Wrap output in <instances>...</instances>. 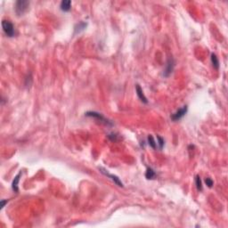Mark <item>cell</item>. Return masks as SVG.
Instances as JSON below:
<instances>
[{
	"instance_id": "cell-13",
	"label": "cell",
	"mask_w": 228,
	"mask_h": 228,
	"mask_svg": "<svg viewBox=\"0 0 228 228\" xmlns=\"http://www.w3.org/2000/svg\"><path fill=\"white\" fill-rule=\"evenodd\" d=\"M147 140H148V145H150L152 148H153V149H156V147H157V142H155V140H154L153 136L150 135V136H148Z\"/></svg>"
},
{
	"instance_id": "cell-6",
	"label": "cell",
	"mask_w": 228,
	"mask_h": 228,
	"mask_svg": "<svg viewBox=\"0 0 228 228\" xmlns=\"http://www.w3.org/2000/svg\"><path fill=\"white\" fill-rule=\"evenodd\" d=\"M174 67H175L174 60L172 58H169L166 64V68L164 70V73H163L164 77H168L171 73H172L174 70Z\"/></svg>"
},
{
	"instance_id": "cell-12",
	"label": "cell",
	"mask_w": 228,
	"mask_h": 228,
	"mask_svg": "<svg viewBox=\"0 0 228 228\" xmlns=\"http://www.w3.org/2000/svg\"><path fill=\"white\" fill-rule=\"evenodd\" d=\"M156 176V173H155V171L151 168H148L147 170H146V173H145V177L147 179H153Z\"/></svg>"
},
{
	"instance_id": "cell-14",
	"label": "cell",
	"mask_w": 228,
	"mask_h": 228,
	"mask_svg": "<svg viewBox=\"0 0 228 228\" xmlns=\"http://www.w3.org/2000/svg\"><path fill=\"white\" fill-rule=\"evenodd\" d=\"M195 184H196L197 189L199 191H202V183L201 177L199 176H196V177H195Z\"/></svg>"
},
{
	"instance_id": "cell-1",
	"label": "cell",
	"mask_w": 228,
	"mask_h": 228,
	"mask_svg": "<svg viewBox=\"0 0 228 228\" xmlns=\"http://www.w3.org/2000/svg\"><path fill=\"white\" fill-rule=\"evenodd\" d=\"M30 6V2L24 1V0H19L15 3V12L18 16H22L28 11Z\"/></svg>"
},
{
	"instance_id": "cell-10",
	"label": "cell",
	"mask_w": 228,
	"mask_h": 228,
	"mask_svg": "<svg viewBox=\"0 0 228 228\" xmlns=\"http://www.w3.org/2000/svg\"><path fill=\"white\" fill-rule=\"evenodd\" d=\"M87 26H88V23H87V22H81L78 23V24L75 26V28H74L75 34L80 33L81 31H83L85 28H87Z\"/></svg>"
},
{
	"instance_id": "cell-16",
	"label": "cell",
	"mask_w": 228,
	"mask_h": 228,
	"mask_svg": "<svg viewBox=\"0 0 228 228\" xmlns=\"http://www.w3.org/2000/svg\"><path fill=\"white\" fill-rule=\"evenodd\" d=\"M205 183H206V184L208 185V187H209V188H211V187L213 186V184H214L213 180H212L211 178H209V177L205 178Z\"/></svg>"
},
{
	"instance_id": "cell-4",
	"label": "cell",
	"mask_w": 228,
	"mask_h": 228,
	"mask_svg": "<svg viewBox=\"0 0 228 228\" xmlns=\"http://www.w3.org/2000/svg\"><path fill=\"white\" fill-rule=\"evenodd\" d=\"M86 116H88V117H92V118H95V119H97L98 120L104 122V124L111 125V121H109L108 120H106V119L102 115V114L97 113V112H95V111H88V112L86 113Z\"/></svg>"
},
{
	"instance_id": "cell-3",
	"label": "cell",
	"mask_w": 228,
	"mask_h": 228,
	"mask_svg": "<svg viewBox=\"0 0 228 228\" xmlns=\"http://www.w3.org/2000/svg\"><path fill=\"white\" fill-rule=\"evenodd\" d=\"M187 110H188V108H187L186 105L183 106V107L180 108L178 111H177L174 114H172V115H171V119H172V120H174V121H177V120H181V119L185 115V114H186Z\"/></svg>"
},
{
	"instance_id": "cell-5",
	"label": "cell",
	"mask_w": 228,
	"mask_h": 228,
	"mask_svg": "<svg viewBox=\"0 0 228 228\" xmlns=\"http://www.w3.org/2000/svg\"><path fill=\"white\" fill-rule=\"evenodd\" d=\"M99 170L101 171V173H102V174H104V176H106V177H108L109 178H111V179L114 183H115L117 185L123 187V184H122V182L120 180V178H119L118 177H116V176H114V175H111V174L108 173V172H107V170L104 169V168H99Z\"/></svg>"
},
{
	"instance_id": "cell-11",
	"label": "cell",
	"mask_w": 228,
	"mask_h": 228,
	"mask_svg": "<svg viewBox=\"0 0 228 228\" xmlns=\"http://www.w3.org/2000/svg\"><path fill=\"white\" fill-rule=\"evenodd\" d=\"M211 63L213 65V67L215 68L216 70H218L219 68V61H218V58L217 57V55L215 54H211Z\"/></svg>"
},
{
	"instance_id": "cell-17",
	"label": "cell",
	"mask_w": 228,
	"mask_h": 228,
	"mask_svg": "<svg viewBox=\"0 0 228 228\" xmlns=\"http://www.w3.org/2000/svg\"><path fill=\"white\" fill-rule=\"evenodd\" d=\"M6 203H7V200H6V201H5V200H2V201H1V209L5 207Z\"/></svg>"
},
{
	"instance_id": "cell-7",
	"label": "cell",
	"mask_w": 228,
	"mask_h": 228,
	"mask_svg": "<svg viewBox=\"0 0 228 228\" xmlns=\"http://www.w3.org/2000/svg\"><path fill=\"white\" fill-rule=\"evenodd\" d=\"M136 95H137V96L139 97V99L141 100V101H142V103H145V104H147V103H148L147 98H146L145 95H144V92H142V89L141 88V87H140V86H139L138 84L136 86Z\"/></svg>"
},
{
	"instance_id": "cell-9",
	"label": "cell",
	"mask_w": 228,
	"mask_h": 228,
	"mask_svg": "<svg viewBox=\"0 0 228 228\" xmlns=\"http://www.w3.org/2000/svg\"><path fill=\"white\" fill-rule=\"evenodd\" d=\"M21 175H22V172H20L15 177H14V179H13V183H12V188H13V190L15 192V193H18V191H19L18 184H19V181H20Z\"/></svg>"
},
{
	"instance_id": "cell-2",
	"label": "cell",
	"mask_w": 228,
	"mask_h": 228,
	"mask_svg": "<svg viewBox=\"0 0 228 228\" xmlns=\"http://www.w3.org/2000/svg\"><path fill=\"white\" fill-rule=\"evenodd\" d=\"M2 27H3V31L6 33V35L9 38H12L15 35V31H14V26L13 24L6 20H4L2 22Z\"/></svg>"
},
{
	"instance_id": "cell-15",
	"label": "cell",
	"mask_w": 228,
	"mask_h": 228,
	"mask_svg": "<svg viewBox=\"0 0 228 228\" xmlns=\"http://www.w3.org/2000/svg\"><path fill=\"white\" fill-rule=\"evenodd\" d=\"M157 139H158V145H159V148L162 149L164 146V139L159 136H157Z\"/></svg>"
},
{
	"instance_id": "cell-8",
	"label": "cell",
	"mask_w": 228,
	"mask_h": 228,
	"mask_svg": "<svg viewBox=\"0 0 228 228\" xmlns=\"http://www.w3.org/2000/svg\"><path fill=\"white\" fill-rule=\"evenodd\" d=\"M60 9L63 12H69L71 9V1H70V0H63V1H62L60 5Z\"/></svg>"
}]
</instances>
